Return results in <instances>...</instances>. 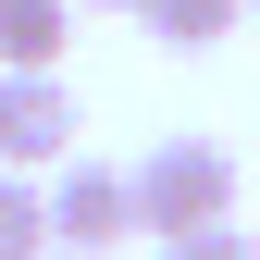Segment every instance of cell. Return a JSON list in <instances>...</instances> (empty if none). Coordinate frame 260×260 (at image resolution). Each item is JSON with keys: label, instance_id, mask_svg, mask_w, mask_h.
<instances>
[{"label": "cell", "instance_id": "6da1fadb", "mask_svg": "<svg viewBox=\"0 0 260 260\" xmlns=\"http://www.w3.org/2000/svg\"><path fill=\"white\" fill-rule=\"evenodd\" d=\"M137 236L161 248V236H199V223H236V149L223 137H149V161L137 174Z\"/></svg>", "mask_w": 260, "mask_h": 260}, {"label": "cell", "instance_id": "7a4b0ae2", "mask_svg": "<svg viewBox=\"0 0 260 260\" xmlns=\"http://www.w3.org/2000/svg\"><path fill=\"white\" fill-rule=\"evenodd\" d=\"M124 236H137V186L112 161H62L50 174V260H100Z\"/></svg>", "mask_w": 260, "mask_h": 260}, {"label": "cell", "instance_id": "52a82bcc", "mask_svg": "<svg viewBox=\"0 0 260 260\" xmlns=\"http://www.w3.org/2000/svg\"><path fill=\"white\" fill-rule=\"evenodd\" d=\"M161 260H260V236H236V223H199V236H161Z\"/></svg>", "mask_w": 260, "mask_h": 260}, {"label": "cell", "instance_id": "8992f818", "mask_svg": "<svg viewBox=\"0 0 260 260\" xmlns=\"http://www.w3.org/2000/svg\"><path fill=\"white\" fill-rule=\"evenodd\" d=\"M0 260H50V186L0 174Z\"/></svg>", "mask_w": 260, "mask_h": 260}, {"label": "cell", "instance_id": "ba28073f", "mask_svg": "<svg viewBox=\"0 0 260 260\" xmlns=\"http://www.w3.org/2000/svg\"><path fill=\"white\" fill-rule=\"evenodd\" d=\"M100 13H137V0H100Z\"/></svg>", "mask_w": 260, "mask_h": 260}, {"label": "cell", "instance_id": "277c9868", "mask_svg": "<svg viewBox=\"0 0 260 260\" xmlns=\"http://www.w3.org/2000/svg\"><path fill=\"white\" fill-rule=\"evenodd\" d=\"M75 0H0V75H62Z\"/></svg>", "mask_w": 260, "mask_h": 260}, {"label": "cell", "instance_id": "9c48e42d", "mask_svg": "<svg viewBox=\"0 0 260 260\" xmlns=\"http://www.w3.org/2000/svg\"><path fill=\"white\" fill-rule=\"evenodd\" d=\"M248 13H260V0H248Z\"/></svg>", "mask_w": 260, "mask_h": 260}, {"label": "cell", "instance_id": "5b68a950", "mask_svg": "<svg viewBox=\"0 0 260 260\" xmlns=\"http://www.w3.org/2000/svg\"><path fill=\"white\" fill-rule=\"evenodd\" d=\"M137 25H149L161 50H223L248 25V0H137Z\"/></svg>", "mask_w": 260, "mask_h": 260}, {"label": "cell", "instance_id": "3957f363", "mask_svg": "<svg viewBox=\"0 0 260 260\" xmlns=\"http://www.w3.org/2000/svg\"><path fill=\"white\" fill-rule=\"evenodd\" d=\"M75 161V87L62 75H0V174H62Z\"/></svg>", "mask_w": 260, "mask_h": 260}]
</instances>
